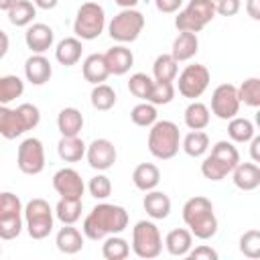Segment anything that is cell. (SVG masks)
<instances>
[{"instance_id":"obj_1","label":"cell","mask_w":260,"mask_h":260,"mask_svg":"<svg viewBox=\"0 0 260 260\" xmlns=\"http://www.w3.org/2000/svg\"><path fill=\"white\" fill-rule=\"evenodd\" d=\"M128 228V211L122 205L98 203L83 219L81 232L85 238L98 242L112 234H122Z\"/></svg>"},{"instance_id":"obj_2","label":"cell","mask_w":260,"mask_h":260,"mask_svg":"<svg viewBox=\"0 0 260 260\" xmlns=\"http://www.w3.org/2000/svg\"><path fill=\"white\" fill-rule=\"evenodd\" d=\"M183 221L197 240H211L217 234V217L213 211V203L203 195H195L185 201Z\"/></svg>"},{"instance_id":"obj_3","label":"cell","mask_w":260,"mask_h":260,"mask_svg":"<svg viewBox=\"0 0 260 260\" xmlns=\"http://www.w3.org/2000/svg\"><path fill=\"white\" fill-rule=\"evenodd\" d=\"M148 152L158 160H169L179 152L181 132L171 120H156L148 130Z\"/></svg>"},{"instance_id":"obj_4","label":"cell","mask_w":260,"mask_h":260,"mask_svg":"<svg viewBox=\"0 0 260 260\" xmlns=\"http://www.w3.org/2000/svg\"><path fill=\"white\" fill-rule=\"evenodd\" d=\"M22 213H24V228L32 240H45L53 232L55 211L51 209L49 201L35 197L22 207Z\"/></svg>"},{"instance_id":"obj_5","label":"cell","mask_w":260,"mask_h":260,"mask_svg":"<svg viewBox=\"0 0 260 260\" xmlns=\"http://www.w3.org/2000/svg\"><path fill=\"white\" fill-rule=\"evenodd\" d=\"M215 18L213 0H189V4L177 12L175 26L179 32H201L205 24Z\"/></svg>"},{"instance_id":"obj_6","label":"cell","mask_w":260,"mask_h":260,"mask_svg":"<svg viewBox=\"0 0 260 260\" xmlns=\"http://www.w3.org/2000/svg\"><path fill=\"white\" fill-rule=\"evenodd\" d=\"M132 252L142 260H152L162 252V236L154 221L140 219L132 228Z\"/></svg>"},{"instance_id":"obj_7","label":"cell","mask_w":260,"mask_h":260,"mask_svg":"<svg viewBox=\"0 0 260 260\" xmlns=\"http://www.w3.org/2000/svg\"><path fill=\"white\" fill-rule=\"evenodd\" d=\"M106 28V12L98 2H83L73 20V32L81 41L98 39Z\"/></svg>"},{"instance_id":"obj_8","label":"cell","mask_w":260,"mask_h":260,"mask_svg":"<svg viewBox=\"0 0 260 260\" xmlns=\"http://www.w3.org/2000/svg\"><path fill=\"white\" fill-rule=\"evenodd\" d=\"M144 28V16L142 12H138L136 8H122L108 24V35L120 43V45H126V43H134L140 32Z\"/></svg>"},{"instance_id":"obj_9","label":"cell","mask_w":260,"mask_h":260,"mask_svg":"<svg viewBox=\"0 0 260 260\" xmlns=\"http://www.w3.org/2000/svg\"><path fill=\"white\" fill-rule=\"evenodd\" d=\"M179 79H177V89L183 98L187 100H197L205 93V89L209 87V81H211V75H209V69L201 63H193V65H187L181 73H177Z\"/></svg>"},{"instance_id":"obj_10","label":"cell","mask_w":260,"mask_h":260,"mask_svg":"<svg viewBox=\"0 0 260 260\" xmlns=\"http://www.w3.org/2000/svg\"><path fill=\"white\" fill-rule=\"evenodd\" d=\"M16 165H18V171L24 173V175H41L43 169H45V146L39 138L30 136V138H24L20 144H18V150H16Z\"/></svg>"},{"instance_id":"obj_11","label":"cell","mask_w":260,"mask_h":260,"mask_svg":"<svg viewBox=\"0 0 260 260\" xmlns=\"http://www.w3.org/2000/svg\"><path fill=\"white\" fill-rule=\"evenodd\" d=\"M215 118L219 120H232L240 112V100H238V89L232 83H221L213 89L211 93V110Z\"/></svg>"},{"instance_id":"obj_12","label":"cell","mask_w":260,"mask_h":260,"mask_svg":"<svg viewBox=\"0 0 260 260\" xmlns=\"http://www.w3.org/2000/svg\"><path fill=\"white\" fill-rule=\"evenodd\" d=\"M85 158H87V165L95 171H108L114 167L116 158H118V152H116V146L112 140L108 138H95L89 146H85Z\"/></svg>"},{"instance_id":"obj_13","label":"cell","mask_w":260,"mask_h":260,"mask_svg":"<svg viewBox=\"0 0 260 260\" xmlns=\"http://www.w3.org/2000/svg\"><path fill=\"white\" fill-rule=\"evenodd\" d=\"M53 189L61 195V197H73V199H81L85 185L81 175L71 169V167H63L53 175Z\"/></svg>"},{"instance_id":"obj_14","label":"cell","mask_w":260,"mask_h":260,"mask_svg":"<svg viewBox=\"0 0 260 260\" xmlns=\"http://www.w3.org/2000/svg\"><path fill=\"white\" fill-rule=\"evenodd\" d=\"M24 43L26 47L32 51V53H41L45 55L53 43H55V32L49 24L45 22H32L26 26V32H24Z\"/></svg>"},{"instance_id":"obj_15","label":"cell","mask_w":260,"mask_h":260,"mask_svg":"<svg viewBox=\"0 0 260 260\" xmlns=\"http://www.w3.org/2000/svg\"><path fill=\"white\" fill-rule=\"evenodd\" d=\"M53 75V65L51 61L41 55V53H32L26 61H24V77L28 83L32 85H45Z\"/></svg>"},{"instance_id":"obj_16","label":"cell","mask_w":260,"mask_h":260,"mask_svg":"<svg viewBox=\"0 0 260 260\" xmlns=\"http://www.w3.org/2000/svg\"><path fill=\"white\" fill-rule=\"evenodd\" d=\"M104 59L110 69V75H126L134 65V55L124 45H114L112 49H108L104 53Z\"/></svg>"},{"instance_id":"obj_17","label":"cell","mask_w":260,"mask_h":260,"mask_svg":"<svg viewBox=\"0 0 260 260\" xmlns=\"http://www.w3.org/2000/svg\"><path fill=\"white\" fill-rule=\"evenodd\" d=\"M83 232H79L75 228V223H63V228L57 232L55 236V244H57V250L63 252V254H77L83 250Z\"/></svg>"},{"instance_id":"obj_18","label":"cell","mask_w":260,"mask_h":260,"mask_svg":"<svg viewBox=\"0 0 260 260\" xmlns=\"http://www.w3.org/2000/svg\"><path fill=\"white\" fill-rule=\"evenodd\" d=\"M232 181L242 191H254L260 187V167L256 162H238L232 171Z\"/></svg>"},{"instance_id":"obj_19","label":"cell","mask_w":260,"mask_h":260,"mask_svg":"<svg viewBox=\"0 0 260 260\" xmlns=\"http://www.w3.org/2000/svg\"><path fill=\"white\" fill-rule=\"evenodd\" d=\"M142 207H144V211H146L148 217H152V219H165V217H169L173 203H171V197L165 191L152 189V191H146V195L142 199Z\"/></svg>"},{"instance_id":"obj_20","label":"cell","mask_w":260,"mask_h":260,"mask_svg":"<svg viewBox=\"0 0 260 260\" xmlns=\"http://www.w3.org/2000/svg\"><path fill=\"white\" fill-rule=\"evenodd\" d=\"M81 73H83V79L89 81L91 85L104 83V81L110 77V69H108V65H106L104 53H91V55H87V57L83 59Z\"/></svg>"},{"instance_id":"obj_21","label":"cell","mask_w":260,"mask_h":260,"mask_svg":"<svg viewBox=\"0 0 260 260\" xmlns=\"http://www.w3.org/2000/svg\"><path fill=\"white\" fill-rule=\"evenodd\" d=\"M24 132H26V128L22 124L18 110H12V108L0 104V136H4L6 140H14V138L22 136Z\"/></svg>"},{"instance_id":"obj_22","label":"cell","mask_w":260,"mask_h":260,"mask_svg":"<svg viewBox=\"0 0 260 260\" xmlns=\"http://www.w3.org/2000/svg\"><path fill=\"white\" fill-rule=\"evenodd\" d=\"M81 53H83V45H81V39L77 37H65L55 47V59L65 67L77 65L81 59Z\"/></svg>"},{"instance_id":"obj_23","label":"cell","mask_w":260,"mask_h":260,"mask_svg":"<svg viewBox=\"0 0 260 260\" xmlns=\"http://www.w3.org/2000/svg\"><path fill=\"white\" fill-rule=\"evenodd\" d=\"M165 248L171 256H187L193 248V234L187 228H175L165 236Z\"/></svg>"},{"instance_id":"obj_24","label":"cell","mask_w":260,"mask_h":260,"mask_svg":"<svg viewBox=\"0 0 260 260\" xmlns=\"http://www.w3.org/2000/svg\"><path fill=\"white\" fill-rule=\"evenodd\" d=\"M197 51H199V37L195 32H179L177 39L173 41L171 55L177 63H183V61L193 59Z\"/></svg>"},{"instance_id":"obj_25","label":"cell","mask_w":260,"mask_h":260,"mask_svg":"<svg viewBox=\"0 0 260 260\" xmlns=\"http://www.w3.org/2000/svg\"><path fill=\"white\" fill-rule=\"evenodd\" d=\"M132 183L136 189L140 191H152L156 189V185L160 183V171L156 165L152 162H140L134 171H132Z\"/></svg>"},{"instance_id":"obj_26","label":"cell","mask_w":260,"mask_h":260,"mask_svg":"<svg viewBox=\"0 0 260 260\" xmlns=\"http://www.w3.org/2000/svg\"><path fill=\"white\" fill-rule=\"evenodd\" d=\"M83 114L77 108H63L57 116V128L61 132V136H79V132L83 130Z\"/></svg>"},{"instance_id":"obj_27","label":"cell","mask_w":260,"mask_h":260,"mask_svg":"<svg viewBox=\"0 0 260 260\" xmlns=\"http://www.w3.org/2000/svg\"><path fill=\"white\" fill-rule=\"evenodd\" d=\"M183 118H185V126L189 130H203V128H207V124L211 120V112L203 102L191 100V104L185 108Z\"/></svg>"},{"instance_id":"obj_28","label":"cell","mask_w":260,"mask_h":260,"mask_svg":"<svg viewBox=\"0 0 260 260\" xmlns=\"http://www.w3.org/2000/svg\"><path fill=\"white\" fill-rule=\"evenodd\" d=\"M57 154L65 162H79L85 156V142L79 136H61L57 142Z\"/></svg>"},{"instance_id":"obj_29","label":"cell","mask_w":260,"mask_h":260,"mask_svg":"<svg viewBox=\"0 0 260 260\" xmlns=\"http://www.w3.org/2000/svg\"><path fill=\"white\" fill-rule=\"evenodd\" d=\"M81 211H83L81 199H73V197H61L55 205V217L61 223H77Z\"/></svg>"},{"instance_id":"obj_30","label":"cell","mask_w":260,"mask_h":260,"mask_svg":"<svg viewBox=\"0 0 260 260\" xmlns=\"http://www.w3.org/2000/svg\"><path fill=\"white\" fill-rule=\"evenodd\" d=\"M181 148L185 150L187 156L191 158H199L209 150V136L203 130H191L183 140H181Z\"/></svg>"},{"instance_id":"obj_31","label":"cell","mask_w":260,"mask_h":260,"mask_svg":"<svg viewBox=\"0 0 260 260\" xmlns=\"http://www.w3.org/2000/svg\"><path fill=\"white\" fill-rule=\"evenodd\" d=\"M6 14H8L10 24H14V26H28V24H32V20L37 16V6L30 0H18L12 8L6 10Z\"/></svg>"},{"instance_id":"obj_32","label":"cell","mask_w":260,"mask_h":260,"mask_svg":"<svg viewBox=\"0 0 260 260\" xmlns=\"http://www.w3.org/2000/svg\"><path fill=\"white\" fill-rule=\"evenodd\" d=\"M179 73V63L173 59L171 53H162L152 63V75L154 81H175Z\"/></svg>"},{"instance_id":"obj_33","label":"cell","mask_w":260,"mask_h":260,"mask_svg":"<svg viewBox=\"0 0 260 260\" xmlns=\"http://www.w3.org/2000/svg\"><path fill=\"white\" fill-rule=\"evenodd\" d=\"M256 134V128L254 124L248 120V118H240V116H234L230 122H228V136L232 142H238V144H246L250 142V138Z\"/></svg>"},{"instance_id":"obj_34","label":"cell","mask_w":260,"mask_h":260,"mask_svg":"<svg viewBox=\"0 0 260 260\" xmlns=\"http://www.w3.org/2000/svg\"><path fill=\"white\" fill-rule=\"evenodd\" d=\"M128 254H130V244L124 238H120L118 234L104 238L102 256L106 260H124V258H128Z\"/></svg>"},{"instance_id":"obj_35","label":"cell","mask_w":260,"mask_h":260,"mask_svg":"<svg viewBox=\"0 0 260 260\" xmlns=\"http://www.w3.org/2000/svg\"><path fill=\"white\" fill-rule=\"evenodd\" d=\"M22 93H24V81L18 75H2L0 77V104L2 106H8Z\"/></svg>"},{"instance_id":"obj_36","label":"cell","mask_w":260,"mask_h":260,"mask_svg":"<svg viewBox=\"0 0 260 260\" xmlns=\"http://www.w3.org/2000/svg\"><path fill=\"white\" fill-rule=\"evenodd\" d=\"M89 100H91V106L95 110L108 112L116 106V91L108 83H98V85H93V89L89 93Z\"/></svg>"},{"instance_id":"obj_37","label":"cell","mask_w":260,"mask_h":260,"mask_svg":"<svg viewBox=\"0 0 260 260\" xmlns=\"http://www.w3.org/2000/svg\"><path fill=\"white\" fill-rule=\"evenodd\" d=\"M238 89V100L240 104L248 108H258L260 106V79L258 77H248L240 83Z\"/></svg>"},{"instance_id":"obj_38","label":"cell","mask_w":260,"mask_h":260,"mask_svg":"<svg viewBox=\"0 0 260 260\" xmlns=\"http://www.w3.org/2000/svg\"><path fill=\"white\" fill-rule=\"evenodd\" d=\"M158 114H156V106H152L150 102H140L132 108L130 112V120L140 126V128H150L154 122H156Z\"/></svg>"},{"instance_id":"obj_39","label":"cell","mask_w":260,"mask_h":260,"mask_svg":"<svg viewBox=\"0 0 260 260\" xmlns=\"http://www.w3.org/2000/svg\"><path fill=\"white\" fill-rule=\"evenodd\" d=\"M230 173H232V169L225 162H221L219 158H215L213 154H207L203 158V162H201V175L205 179H209V181H221Z\"/></svg>"},{"instance_id":"obj_40","label":"cell","mask_w":260,"mask_h":260,"mask_svg":"<svg viewBox=\"0 0 260 260\" xmlns=\"http://www.w3.org/2000/svg\"><path fill=\"white\" fill-rule=\"evenodd\" d=\"M175 91L177 89H175L173 81H154L146 102H150L152 106H167V104L173 102Z\"/></svg>"},{"instance_id":"obj_41","label":"cell","mask_w":260,"mask_h":260,"mask_svg":"<svg viewBox=\"0 0 260 260\" xmlns=\"http://www.w3.org/2000/svg\"><path fill=\"white\" fill-rule=\"evenodd\" d=\"M209 154H213L215 158H219L221 162H225L232 171H234V167L240 162V152H238V148L234 146V142H228V140L215 142V144L211 146V152H209Z\"/></svg>"},{"instance_id":"obj_42","label":"cell","mask_w":260,"mask_h":260,"mask_svg":"<svg viewBox=\"0 0 260 260\" xmlns=\"http://www.w3.org/2000/svg\"><path fill=\"white\" fill-rule=\"evenodd\" d=\"M152 83H154V79H152L150 75H146V73H134V75H130V79H128V91H130L134 98L146 102V100H148V93H150V89H152Z\"/></svg>"},{"instance_id":"obj_43","label":"cell","mask_w":260,"mask_h":260,"mask_svg":"<svg viewBox=\"0 0 260 260\" xmlns=\"http://www.w3.org/2000/svg\"><path fill=\"white\" fill-rule=\"evenodd\" d=\"M22 228H24L22 213L2 215L0 217V240H14V238H18Z\"/></svg>"},{"instance_id":"obj_44","label":"cell","mask_w":260,"mask_h":260,"mask_svg":"<svg viewBox=\"0 0 260 260\" xmlns=\"http://www.w3.org/2000/svg\"><path fill=\"white\" fill-rule=\"evenodd\" d=\"M240 252L246 258H260V232L258 230H248L240 238Z\"/></svg>"},{"instance_id":"obj_45","label":"cell","mask_w":260,"mask_h":260,"mask_svg":"<svg viewBox=\"0 0 260 260\" xmlns=\"http://www.w3.org/2000/svg\"><path fill=\"white\" fill-rule=\"evenodd\" d=\"M87 191H89V195H91L93 199L104 201V199H108V197L112 195V181H110L106 175L100 173V175H95V177L89 179Z\"/></svg>"},{"instance_id":"obj_46","label":"cell","mask_w":260,"mask_h":260,"mask_svg":"<svg viewBox=\"0 0 260 260\" xmlns=\"http://www.w3.org/2000/svg\"><path fill=\"white\" fill-rule=\"evenodd\" d=\"M12 213H22L20 197L12 191H0V217L2 215H12Z\"/></svg>"},{"instance_id":"obj_47","label":"cell","mask_w":260,"mask_h":260,"mask_svg":"<svg viewBox=\"0 0 260 260\" xmlns=\"http://www.w3.org/2000/svg\"><path fill=\"white\" fill-rule=\"evenodd\" d=\"M16 110H18V114L22 118V124H24L26 132L28 130H35L39 126V122H41V110L35 104H20Z\"/></svg>"},{"instance_id":"obj_48","label":"cell","mask_w":260,"mask_h":260,"mask_svg":"<svg viewBox=\"0 0 260 260\" xmlns=\"http://www.w3.org/2000/svg\"><path fill=\"white\" fill-rule=\"evenodd\" d=\"M213 6H215V14L234 16V14L240 12L242 2H240V0H213Z\"/></svg>"},{"instance_id":"obj_49","label":"cell","mask_w":260,"mask_h":260,"mask_svg":"<svg viewBox=\"0 0 260 260\" xmlns=\"http://www.w3.org/2000/svg\"><path fill=\"white\" fill-rule=\"evenodd\" d=\"M187 256L191 260H217V252L207 244H199V246L191 248Z\"/></svg>"},{"instance_id":"obj_50","label":"cell","mask_w":260,"mask_h":260,"mask_svg":"<svg viewBox=\"0 0 260 260\" xmlns=\"http://www.w3.org/2000/svg\"><path fill=\"white\" fill-rule=\"evenodd\" d=\"M183 0H154V6L158 12H165V14H173L181 8Z\"/></svg>"},{"instance_id":"obj_51","label":"cell","mask_w":260,"mask_h":260,"mask_svg":"<svg viewBox=\"0 0 260 260\" xmlns=\"http://www.w3.org/2000/svg\"><path fill=\"white\" fill-rule=\"evenodd\" d=\"M250 156H252V162H260V136H252L250 138Z\"/></svg>"},{"instance_id":"obj_52","label":"cell","mask_w":260,"mask_h":260,"mask_svg":"<svg viewBox=\"0 0 260 260\" xmlns=\"http://www.w3.org/2000/svg\"><path fill=\"white\" fill-rule=\"evenodd\" d=\"M246 12L252 20H260V0H246Z\"/></svg>"},{"instance_id":"obj_53","label":"cell","mask_w":260,"mask_h":260,"mask_svg":"<svg viewBox=\"0 0 260 260\" xmlns=\"http://www.w3.org/2000/svg\"><path fill=\"white\" fill-rule=\"evenodd\" d=\"M8 49H10V39H8V35L0 28V59H4V57H6Z\"/></svg>"},{"instance_id":"obj_54","label":"cell","mask_w":260,"mask_h":260,"mask_svg":"<svg viewBox=\"0 0 260 260\" xmlns=\"http://www.w3.org/2000/svg\"><path fill=\"white\" fill-rule=\"evenodd\" d=\"M32 4L41 10H53L59 4V0H32Z\"/></svg>"},{"instance_id":"obj_55","label":"cell","mask_w":260,"mask_h":260,"mask_svg":"<svg viewBox=\"0 0 260 260\" xmlns=\"http://www.w3.org/2000/svg\"><path fill=\"white\" fill-rule=\"evenodd\" d=\"M120 8H134L138 4V0H114Z\"/></svg>"},{"instance_id":"obj_56","label":"cell","mask_w":260,"mask_h":260,"mask_svg":"<svg viewBox=\"0 0 260 260\" xmlns=\"http://www.w3.org/2000/svg\"><path fill=\"white\" fill-rule=\"evenodd\" d=\"M16 2H18V0H0V10H8V8H12Z\"/></svg>"},{"instance_id":"obj_57","label":"cell","mask_w":260,"mask_h":260,"mask_svg":"<svg viewBox=\"0 0 260 260\" xmlns=\"http://www.w3.org/2000/svg\"><path fill=\"white\" fill-rule=\"evenodd\" d=\"M0 254H2V246H0Z\"/></svg>"}]
</instances>
